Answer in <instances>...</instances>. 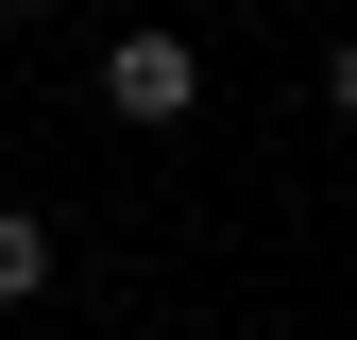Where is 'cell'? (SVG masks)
<instances>
[{
	"label": "cell",
	"mask_w": 357,
	"mask_h": 340,
	"mask_svg": "<svg viewBox=\"0 0 357 340\" xmlns=\"http://www.w3.org/2000/svg\"><path fill=\"white\" fill-rule=\"evenodd\" d=\"M0 17H68V0H0Z\"/></svg>",
	"instance_id": "obj_4"
},
{
	"label": "cell",
	"mask_w": 357,
	"mask_h": 340,
	"mask_svg": "<svg viewBox=\"0 0 357 340\" xmlns=\"http://www.w3.org/2000/svg\"><path fill=\"white\" fill-rule=\"evenodd\" d=\"M52 272H68V255H52V222H34V204H0V307H34Z\"/></svg>",
	"instance_id": "obj_2"
},
{
	"label": "cell",
	"mask_w": 357,
	"mask_h": 340,
	"mask_svg": "<svg viewBox=\"0 0 357 340\" xmlns=\"http://www.w3.org/2000/svg\"><path fill=\"white\" fill-rule=\"evenodd\" d=\"M102 119H137V137H170V119H204V52H188L170 17L102 34Z\"/></svg>",
	"instance_id": "obj_1"
},
{
	"label": "cell",
	"mask_w": 357,
	"mask_h": 340,
	"mask_svg": "<svg viewBox=\"0 0 357 340\" xmlns=\"http://www.w3.org/2000/svg\"><path fill=\"white\" fill-rule=\"evenodd\" d=\"M324 119H357V34H324Z\"/></svg>",
	"instance_id": "obj_3"
}]
</instances>
